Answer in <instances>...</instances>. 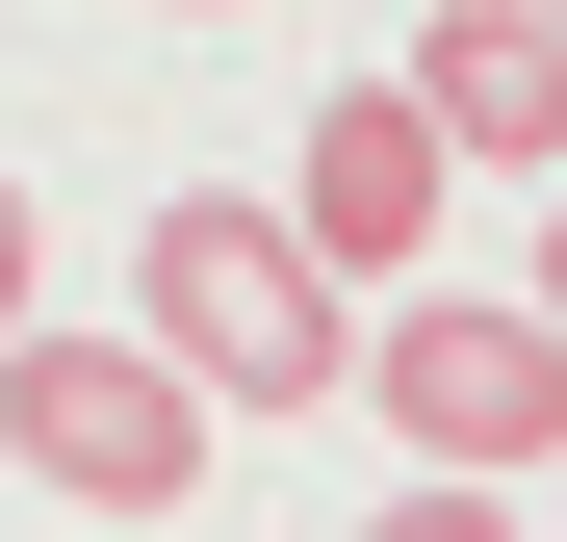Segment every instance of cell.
I'll use <instances>...</instances> for the list:
<instances>
[{
  "label": "cell",
  "instance_id": "obj_1",
  "mask_svg": "<svg viewBox=\"0 0 567 542\" xmlns=\"http://www.w3.org/2000/svg\"><path fill=\"white\" fill-rule=\"evenodd\" d=\"M130 336H155L207 413H336V388H361V310H336V258L284 233L258 181H181V207L130 233Z\"/></svg>",
  "mask_w": 567,
  "mask_h": 542
},
{
  "label": "cell",
  "instance_id": "obj_2",
  "mask_svg": "<svg viewBox=\"0 0 567 542\" xmlns=\"http://www.w3.org/2000/svg\"><path fill=\"white\" fill-rule=\"evenodd\" d=\"M361 388H388V439L439 491H542L567 466V310L542 285H413L388 336H361Z\"/></svg>",
  "mask_w": 567,
  "mask_h": 542
},
{
  "label": "cell",
  "instance_id": "obj_3",
  "mask_svg": "<svg viewBox=\"0 0 567 542\" xmlns=\"http://www.w3.org/2000/svg\"><path fill=\"white\" fill-rule=\"evenodd\" d=\"M0 466L78 491V517H207V388H181L155 336H0Z\"/></svg>",
  "mask_w": 567,
  "mask_h": 542
},
{
  "label": "cell",
  "instance_id": "obj_4",
  "mask_svg": "<svg viewBox=\"0 0 567 542\" xmlns=\"http://www.w3.org/2000/svg\"><path fill=\"white\" fill-rule=\"evenodd\" d=\"M439 207H464L439 104H413V78H336V104H310V155H284V233H310L336 285H413V258H439Z\"/></svg>",
  "mask_w": 567,
  "mask_h": 542
},
{
  "label": "cell",
  "instance_id": "obj_5",
  "mask_svg": "<svg viewBox=\"0 0 567 542\" xmlns=\"http://www.w3.org/2000/svg\"><path fill=\"white\" fill-rule=\"evenodd\" d=\"M413 104H439V155L464 181H567V27H542V0H413Z\"/></svg>",
  "mask_w": 567,
  "mask_h": 542
},
{
  "label": "cell",
  "instance_id": "obj_6",
  "mask_svg": "<svg viewBox=\"0 0 567 542\" xmlns=\"http://www.w3.org/2000/svg\"><path fill=\"white\" fill-rule=\"evenodd\" d=\"M361 542H542V517H516V491H388Z\"/></svg>",
  "mask_w": 567,
  "mask_h": 542
},
{
  "label": "cell",
  "instance_id": "obj_7",
  "mask_svg": "<svg viewBox=\"0 0 567 542\" xmlns=\"http://www.w3.org/2000/svg\"><path fill=\"white\" fill-rule=\"evenodd\" d=\"M27 285H52V233H27V181H0V336H27Z\"/></svg>",
  "mask_w": 567,
  "mask_h": 542
},
{
  "label": "cell",
  "instance_id": "obj_8",
  "mask_svg": "<svg viewBox=\"0 0 567 542\" xmlns=\"http://www.w3.org/2000/svg\"><path fill=\"white\" fill-rule=\"evenodd\" d=\"M542 310H567V181H542Z\"/></svg>",
  "mask_w": 567,
  "mask_h": 542
},
{
  "label": "cell",
  "instance_id": "obj_9",
  "mask_svg": "<svg viewBox=\"0 0 567 542\" xmlns=\"http://www.w3.org/2000/svg\"><path fill=\"white\" fill-rule=\"evenodd\" d=\"M155 27H233V0H155Z\"/></svg>",
  "mask_w": 567,
  "mask_h": 542
},
{
  "label": "cell",
  "instance_id": "obj_10",
  "mask_svg": "<svg viewBox=\"0 0 567 542\" xmlns=\"http://www.w3.org/2000/svg\"><path fill=\"white\" fill-rule=\"evenodd\" d=\"M542 491H567V466H542ZM542 542H567V517H542Z\"/></svg>",
  "mask_w": 567,
  "mask_h": 542
},
{
  "label": "cell",
  "instance_id": "obj_11",
  "mask_svg": "<svg viewBox=\"0 0 567 542\" xmlns=\"http://www.w3.org/2000/svg\"><path fill=\"white\" fill-rule=\"evenodd\" d=\"M542 27H567V0H542Z\"/></svg>",
  "mask_w": 567,
  "mask_h": 542
}]
</instances>
